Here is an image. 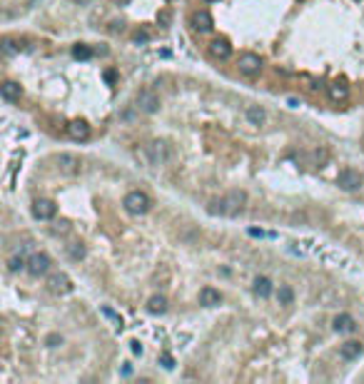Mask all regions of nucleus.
Segmentation results:
<instances>
[{"label":"nucleus","mask_w":364,"mask_h":384,"mask_svg":"<svg viewBox=\"0 0 364 384\" xmlns=\"http://www.w3.org/2000/svg\"><path fill=\"white\" fill-rule=\"evenodd\" d=\"M142 157H145V162L147 165H165L167 160H170V150H167V145L165 142H160V140H155V142H150L145 150H142Z\"/></svg>","instance_id":"nucleus-3"},{"label":"nucleus","mask_w":364,"mask_h":384,"mask_svg":"<svg viewBox=\"0 0 364 384\" xmlns=\"http://www.w3.org/2000/svg\"><path fill=\"white\" fill-rule=\"evenodd\" d=\"M332 327H334V332H339V334H349V332L357 329V319H354L352 314H347V312H342V314H337V317L332 319Z\"/></svg>","instance_id":"nucleus-12"},{"label":"nucleus","mask_w":364,"mask_h":384,"mask_svg":"<svg viewBox=\"0 0 364 384\" xmlns=\"http://www.w3.org/2000/svg\"><path fill=\"white\" fill-rule=\"evenodd\" d=\"M50 267H53L50 254H45V252H35V254H30V257H28V269H25V272H30L33 277H42V274H48V272H50Z\"/></svg>","instance_id":"nucleus-5"},{"label":"nucleus","mask_w":364,"mask_h":384,"mask_svg":"<svg viewBox=\"0 0 364 384\" xmlns=\"http://www.w3.org/2000/svg\"><path fill=\"white\" fill-rule=\"evenodd\" d=\"M130 349H133V354H142V345L140 342H130Z\"/></svg>","instance_id":"nucleus-32"},{"label":"nucleus","mask_w":364,"mask_h":384,"mask_svg":"<svg viewBox=\"0 0 364 384\" xmlns=\"http://www.w3.org/2000/svg\"><path fill=\"white\" fill-rule=\"evenodd\" d=\"M245 117H247V122H249V125L260 127V125H265L267 113L260 108V105H247V108H245Z\"/></svg>","instance_id":"nucleus-19"},{"label":"nucleus","mask_w":364,"mask_h":384,"mask_svg":"<svg viewBox=\"0 0 364 384\" xmlns=\"http://www.w3.org/2000/svg\"><path fill=\"white\" fill-rule=\"evenodd\" d=\"M65 339H62V334H57V332H50L48 337H45V347H50V349H55V347H60Z\"/></svg>","instance_id":"nucleus-26"},{"label":"nucleus","mask_w":364,"mask_h":384,"mask_svg":"<svg viewBox=\"0 0 364 384\" xmlns=\"http://www.w3.org/2000/svg\"><path fill=\"white\" fill-rule=\"evenodd\" d=\"M190 25L195 33H212L215 30V18L210 15V10H195L190 18Z\"/></svg>","instance_id":"nucleus-8"},{"label":"nucleus","mask_w":364,"mask_h":384,"mask_svg":"<svg viewBox=\"0 0 364 384\" xmlns=\"http://www.w3.org/2000/svg\"><path fill=\"white\" fill-rule=\"evenodd\" d=\"M147 312L155 314V317L165 314V312H167V300H165L162 294H153V297L147 300Z\"/></svg>","instance_id":"nucleus-20"},{"label":"nucleus","mask_w":364,"mask_h":384,"mask_svg":"<svg viewBox=\"0 0 364 384\" xmlns=\"http://www.w3.org/2000/svg\"><path fill=\"white\" fill-rule=\"evenodd\" d=\"M55 162H57V167L62 170V173H68V175L80 173V167H82V160L77 155H73V153H60L55 157Z\"/></svg>","instance_id":"nucleus-11"},{"label":"nucleus","mask_w":364,"mask_h":384,"mask_svg":"<svg viewBox=\"0 0 364 384\" xmlns=\"http://www.w3.org/2000/svg\"><path fill=\"white\" fill-rule=\"evenodd\" d=\"M274 294H277V302H280V305H285V307L294 305V289L289 285H280Z\"/></svg>","instance_id":"nucleus-22"},{"label":"nucleus","mask_w":364,"mask_h":384,"mask_svg":"<svg viewBox=\"0 0 364 384\" xmlns=\"http://www.w3.org/2000/svg\"><path fill=\"white\" fill-rule=\"evenodd\" d=\"M157 20H160V25H170V20H172V13H170V10H162V13L157 15Z\"/></svg>","instance_id":"nucleus-30"},{"label":"nucleus","mask_w":364,"mask_h":384,"mask_svg":"<svg viewBox=\"0 0 364 384\" xmlns=\"http://www.w3.org/2000/svg\"><path fill=\"white\" fill-rule=\"evenodd\" d=\"M245 202H247V192L245 190H230L222 200H212L207 210L212 212V215L240 217L242 212H245Z\"/></svg>","instance_id":"nucleus-1"},{"label":"nucleus","mask_w":364,"mask_h":384,"mask_svg":"<svg viewBox=\"0 0 364 384\" xmlns=\"http://www.w3.org/2000/svg\"><path fill=\"white\" fill-rule=\"evenodd\" d=\"M73 55H75L77 60H90V58H93V50H90L88 45H82V42H77V45L73 48Z\"/></svg>","instance_id":"nucleus-25"},{"label":"nucleus","mask_w":364,"mask_h":384,"mask_svg":"<svg viewBox=\"0 0 364 384\" xmlns=\"http://www.w3.org/2000/svg\"><path fill=\"white\" fill-rule=\"evenodd\" d=\"M68 135L73 140H88L90 137V125L85 122V120H73L68 125Z\"/></svg>","instance_id":"nucleus-18"},{"label":"nucleus","mask_w":364,"mask_h":384,"mask_svg":"<svg viewBox=\"0 0 364 384\" xmlns=\"http://www.w3.org/2000/svg\"><path fill=\"white\" fill-rule=\"evenodd\" d=\"M160 362H162V367H165V369H172V367H175V359H172V354H167V352L160 357Z\"/></svg>","instance_id":"nucleus-29"},{"label":"nucleus","mask_w":364,"mask_h":384,"mask_svg":"<svg viewBox=\"0 0 364 384\" xmlns=\"http://www.w3.org/2000/svg\"><path fill=\"white\" fill-rule=\"evenodd\" d=\"M252 289H254V294H257V297H262V300H267V297L274 292V285H272V280H269V277L260 274V277H254Z\"/></svg>","instance_id":"nucleus-17"},{"label":"nucleus","mask_w":364,"mask_h":384,"mask_svg":"<svg viewBox=\"0 0 364 384\" xmlns=\"http://www.w3.org/2000/svg\"><path fill=\"white\" fill-rule=\"evenodd\" d=\"M249 237H274V232H262V230H257V227H249Z\"/></svg>","instance_id":"nucleus-28"},{"label":"nucleus","mask_w":364,"mask_h":384,"mask_svg":"<svg viewBox=\"0 0 364 384\" xmlns=\"http://www.w3.org/2000/svg\"><path fill=\"white\" fill-rule=\"evenodd\" d=\"M362 352H364V345L357 342V339H349V342H345V345L339 347V357L345 359V362H354V359H359Z\"/></svg>","instance_id":"nucleus-14"},{"label":"nucleus","mask_w":364,"mask_h":384,"mask_svg":"<svg viewBox=\"0 0 364 384\" xmlns=\"http://www.w3.org/2000/svg\"><path fill=\"white\" fill-rule=\"evenodd\" d=\"M207 48H210V55L217 58V60H227L232 55V45H230V40H225V38H215Z\"/></svg>","instance_id":"nucleus-13"},{"label":"nucleus","mask_w":364,"mask_h":384,"mask_svg":"<svg viewBox=\"0 0 364 384\" xmlns=\"http://www.w3.org/2000/svg\"><path fill=\"white\" fill-rule=\"evenodd\" d=\"M102 314L108 317V319H113V322H115L117 327H122V319H120V317H117V314H115V312H113L110 307H102Z\"/></svg>","instance_id":"nucleus-27"},{"label":"nucleus","mask_w":364,"mask_h":384,"mask_svg":"<svg viewBox=\"0 0 364 384\" xmlns=\"http://www.w3.org/2000/svg\"><path fill=\"white\" fill-rule=\"evenodd\" d=\"M0 95H3V100H8V102H18L20 97H23V88H20V82L5 80L3 85H0Z\"/></svg>","instance_id":"nucleus-15"},{"label":"nucleus","mask_w":364,"mask_h":384,"mask_svg":"<svg viewBox=\"0 0 364 384\" xmlns=\"http://www.w3.org/2000/svg\"><path fill=\"white\" fill-rule=\"evenodd\" d=\"M105 80L113 82V80H115V73H113V70H108V73H105Z\"/></svg>","instance_id":"nucleus-33"},{"label":"nucleus","mask_w":364,"mask_h":384,"mask_svg":"<svg viewBox=\"0 0 364 384\" xmlns=\"http://www.w3.org/2000/svg\"><path fill=\"white\" fill-rule=\"evenodd\" d=\"M122 207L130 212V215L140 217V215H147V212H150L153 200H150V195H147V192H142V190H130L125 195V200H122Z\"/></svg>","instance_id":"nucleus-2"},{"label":"nucleus","mask_w":364,"mask_h":384,"mask_svg":"<svg viewBox=\"0 0 364 384\" xmlns=\"http://www.w3.org/2000/svg\"><path fill=\"white\" fill-rule=\"evenodd\" d=\"M48 289L53 294H68V292H73V280L65 272H55L48 277Z\"/></svg>","instance_id":"nucleus-10"},{"label":"nucleus","mask_w":364,"mask_h":384,"mask_svg":"<svg viewBox=\"0 0 364 384\" xmlns=\"http://www.w3.org/2000/svg\"><path fill=\"white\" fill-rule=\"evenodd\" d=\"M55 212H57V205L53 200H45V197H40L33 202V217L35 220H42V222H48L55 217Z\"/></svg>","instance_id":"nucleus-9"},{"label":"nucleus","mask_w":364,"mask_h":384,"mask_svg":"<svg viewBox=\"0 0 364 384\" xmlns=\"http://www.w3.org/2000/svg\"><path fill=\"white\" fill-rule=\"evenodd\" d=\"M237 68H240L242 75L254 77V75H260V70H262V58L257 53H242L240 60H237Z\"/></svg>","instance_id":"nucleus-6"},{"label":"nucleus","mask_w":364,"mask_h":384,"mask_svg":"<svg viewBox=\"0 0 364 384\" xmlns=\"http://www.w3.org/2000/svg\"><path fill=\"white\" fill-rule=\"evenodd\" d=\"M327 93H329V97H332L334 102H342V100L349 97V88H347L345 82H332Z\"/></svg>","instance_id":"nucleus-21"},{"label":"nucleus","mask_w":364,"mask_h":384,"mask_svg":"<svg viewBox=\"0 0 364 384\" xmlns=\"http://www.w3.org/2000/svg\"><path fill=\"white\" fill-rule=\"evenodd\" d=\"M147 40H150L147 33H135V42H137V45H140V42H147Z\"/></svg>","instance_id":"nucleus-31"},{"label":"nucleus","mask_w":364,"mask_h":384,"mask_svg":"<svg viewBox=\"0 0 364 384\" xmlns=\"http://www.w3.org/2000/svg\"><path fill=\"white\" fill-rule=\"evenodd\" d=\"M337 185H339V190H345V192H357L364 185V177L357 173V170L345 167V170H339L337 173Z\"/></svg>","instance_id":"nucleus-4"},{"label":"nucleus","mask_w":364,"mask_h":384,"mask_svg":"<svg viewBox=\"0 0 364 384\" xmlns=\"http://www.w3.org/2000/svg\"><path fill=\"white\" fill-rule=\"evenodd\" d=\"M205 3H215V0H205Z\"/></svg>","instance_id":"nucleus-34"},{"label":"nucleus","mask_w":364,"mask_h":384,"mask_svg":"<svg viewBox=\"0 0 364 384\" xmlns=\"http://www.w3.org/2000/svg\"><path fill=\"white\" fill-rule=\"evenodd\" d=\"M137 110L145 115H155L160 110V95L155 90H142L137 95Z\"/></svg>","instance_id":"nucleus-7"},{"label":"nucleus","mask_w":364,"mask_h":384,"mask_svg":"<svg viewBox=\"0 0 364 384\" xmlns=\"http://www.w3.org/2000/svg\"><path fill=\"white\" fill-rule=\"evenodd\" d=\"M68 254L73 260H85V254H88V250H85L82 242H70L68 245Z\"/></svg>","instance_id":"nucleus-24"},{"label":"nucleus","mask_w":364,"mask_h":384,"mask_svg":"<svg viewBox=\"0 0 364 384\" xmlns=\"http://www.w3.org/2000/svg\"><path fill=\"white\" fill-rule=\"evenodd\" d=\"M222 302V292L220 289H215V287H202L200 289V305H205V307H217Z\"/></svg>","instance_id":"nucleus-16"},{"label":"nucleus","mask_w":364,"mask_h":384,"mask_svg":"<svg viewBox=\"0 0 364 384\" xmlns=\"http://www.w3.org/2000/svg\"><path fill=\"white\" fill-rule=\"evenodd\" d=\"M23 269H28V257H23V254H13V257H8V272L10 274H18Z\"/></svg>","instance_id":"nucleus-23"}]
</instances>
